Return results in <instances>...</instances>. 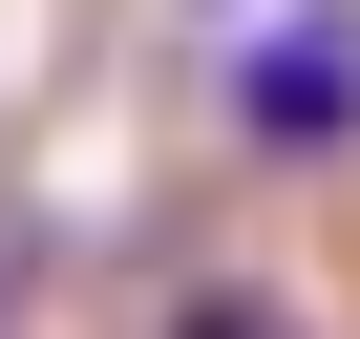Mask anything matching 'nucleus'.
<instances>
[{
  "label": "nucleus",
  "mask_w": 360,
  "mask_h": 339,
  "mask_svg": "<svg viewBox=\"0 0 360 339\" xmlns=\"http://www.w3.org/2000/svg\"><path fill=\"white\" fill-rule=\"evenodd\" d=\"M233 148L255 170H339L360 148V0H276L233 43Z\"/></svg>",
  "instance_id": "1"
},
{
  "label": "nucleus",
  "mask_w": 360,
  "mask_h": 339,
  "mask_svg": "<svg viewBox=\"0 0 360 339\" xmlns=\"http://www.w3.org/2000/svg\"><path fill=\"white\" fill-rule=\"evenodd\" d=\"M148 339H318V318H297V297H276V276H191V297H169V318H148Z\"/></svg>",
  "instance_id": "2"
}]
</instances>
